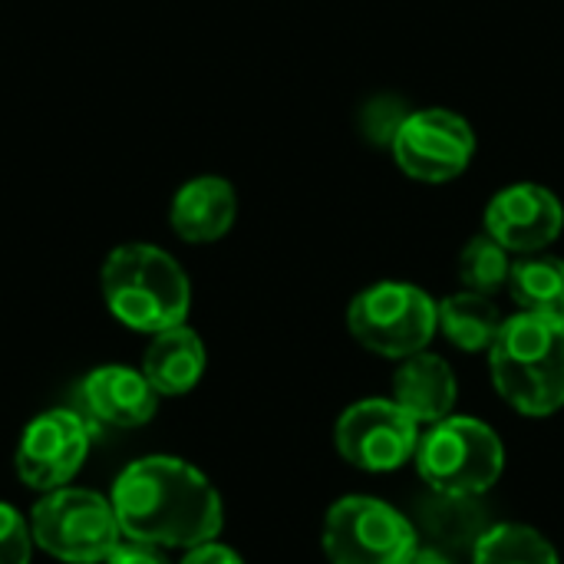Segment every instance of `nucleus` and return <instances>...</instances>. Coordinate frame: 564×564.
Returning a JSON list of instances; mask_svg holds the SVG:
<instances>
[{
	"label": "nucleus",
	"mask_w": 564,
	"mask_h": 564,
	"mask_svg": "<svg viewBox=\"0 0 564 564\" xmlns=\"http://www.w3.org/2000/svg\"><path fill=\"white\" fill-rule=\"evenodd\" d=\"M423 426L390 397H370L347 406L334 426L337 453L347 466L380 476L403 469L420 446Z\"/></svg>",
	"instance_id": "6e6552de"
},
{
	"label": "nucleus",
	"mask_w": 564,
	"mask_h": 564,
	"mask_svg": "<svg viewBox=\"0 0 564 564\" xmlns=\"http://www.w3.org/2000/svg\"><path fill=\"white\" fill-rule=\"evenodd\" d=\"M410 116L406 102L397 99V96H373L364 112H360V126H364V135L377 145H393L403 119Z\"/></svg>",
	"instance_id": "412c9836"
},
{
	"label": "nucleus",
	"mask_w": 564,
	"mask_h": 564,
	"mask_svg": "<svg viewBox=\"0 0 564 564\" xmlns=\"http://www.w3.org/2000/svg\"><path fill=\"white\" fill-rule=\"evenodd\" d=\"M142 373L155 387L159 397H182V393L195 390L205 373L202 337L185 324L155 334L145 350Z\"/></svg>",
	"instance_id": "dca6fc26"
},
{
	"label": "nucleus",
	"mask_w": 564,
	"mask_h": 564,
	"mask_svg": "<svg viewBox=\"0 0 564 564\" xmlns=\"http://www.w3.org/2000/svg\"><path fill=\"white\" fill-rule=\"evenodd\" d=\"M33 529L26 525V519L0 502V564H30V552H33Z\"/></svg>",
	"instance_id": "4be33fe9"
},
{
	"label": "nucleus",
	"mask_w": 564,
	"mask_h": 564,
	"mask_svg": "<svg viewBox=\"0 0 564 564\" xmlns=\"http://www.w3.org/2000/svg\"><path fill=\"white\" fill-rule=\"evenodd\" d=\"M106 564H172L165 558V549L149 545V542H135V539H122L116 545V552L106 558Z\"/></svg>",
	"instance_id": "5701e85b"
},
{
	"label": "nucleus",
	"mask_w": 564,
	"mask_h": 564,
	"mask_svg": "<svg viewBox=\"0 0 564 564\" xmlns=\"http://www.w3.org/2000/svg\"><path fill=\"white\" fill-rule=\"evenodd\" d=\"M321 549L330 564H406L420 549V532L383 499L344 496L324 516Z\"/></svg>",
	"instance_id": "423d86ee"
},
{
	"label": "nucleus",
	"mask_w": 564,
	"mask_h": 564,
	"mask_svg": "<svg viewBox=\"0 0 564 564\" xmlns=\"http://www.w3.org/2000/svg\"><path fill=\"white\" fill-rule=\"evenodd\" d=\"M406 564H456V558H453L449 552L436 549V545H423V542H420V549L413 552V558Z\"/></svg>",
	"instance_id": "393cba45"
},
{
	"label": "nucleus",
	"mask_w": 564,
	"mask_h": 564,
	"mask_svg": "<svg viewBox=\"0 0 564 564\" xmlns=\"http://www.w3.org/2000/svg\"><path fill=\"white\" fill-rule=\"evenodd\" d=\"M482 496H456V492H433L426 489V496L416 502V532L420 542L426 539V545H436L449 555H473L476 542L486 535L489 512L479 502Z\"/></svg>",
	"instance_id": "4468645a"
},
{
	"label": "nucleus",
	"mask_w": 564,
	"mask_h": 564,
	"mask_svg": "<svg viewBox=\"0 0 564 564\" xmlns=\"http://www.w3.org/2000/svg\"><path fill=\"white\" fill-rule=\"evenodd\" d=\"M93 426L73 410L40 413L20 436L17 446V476L36 492L63 489L89 456Z\"/></svg>",
	"instance_id": "9d476101"
},
{
	"label": "nucleus",
	"mask_w": 564,
	"mask_h": 564,
	"mask_svg": "<svg viewBox=\"0 0 564 564\" xmlns=\"http://www.w3.org/2000/svg\"><path fill=\"white\" fill-rule=\"evenodd\" d=\"M109 502L122 539L159 549H198L215 542L225 525L218 489L205 473L175 456H149L126 466Z\"/></svg>",
	"instance_id": "f257e3e1"
},
{
	"label": "nucleus",
	"mask_w": 564,
	"mask_h": 564,
	"mask_svg": "<svg viewBox=\"0 0 564 564\" xmlns=\"http://www.w3.org/2000/svg\"><path fill=\"white\" fill-rule=\"evenodd\" d=\"M238 215V198L228 178L221 175H198L188 178L169 208L172 231L188 245H208L231 231Z\"/></svg>",
	"instance_id": "ddd939ff"
},
{
	"label": "nucleus",
	"mask_w": 564,
	"mask_h": 564,
	"mask_svg": "<svg viewBox=\"0 0 564 564\" xmlns=\"http://www.w3.org/2000/svg\"><path fill=\"white\" fill-rule=\"evenodd\" d=\"M413 463L433 492L486 496L502 479L506 446L489 423L453 413L423 430Z\"/></svg>",
	"instance_id": "20e7f679"
},
{
	"label": "nucleus",
	"mask_w": 564,
	"mask_h": 564,
	"mask_svg": "<svg viewBox=\"0 0 564 564\" xmlns=\"http://www.w3.org/2000/svg\"><path fill=\"white\" fill-rule=\"evenodd\" d=\"M469 558L473 564H562L555 545L522 522H492Z\"/></svg>",
	"instance_id": "6ab92c4d"
},
{
	"label": "nucleus",
	"mask_w": 564,
	"mask_h": 564,
	"mask_svg": "<svg viewBox=\"0 0 564 564\" xmlns=\"http://www.w3.org/2000/svg\"><path fill=\"white\" fill-rule=\"evenodd\" d=\"M79 403L86 416L96 423H106L116 430H135L155 416L159 393L145 380L142 370L99 367L79 383Z\"/></svg>",
	"instance_id": "f8f14e48"
},
{
	"label": "nucleus",
	"mask_w": 564,
	"mask_h": 564,
	"mask_svg": "<svg viewBox=\"0 0 564 564\" xmlns=\"http://www.w3.org/2000/svg\"><path fill=\"white\" fill-rule=\"evenodd\" d=\"M564 228V208L555 192L535 182L502 188L486 208V235L512 254L545 251Z\"/></svg>",
	"instance_id": "9b49d317"
},
{
	"label": "nucleus",
	"mask_w": 564,
	"mask_h": 564,
	"mask_svg": "<svg viewBox=\"0 0 564 564\" xmlns=\"http://www.w3.org/2000/svg\"><path fill=\"white\" fill-rule=\"evenodd\" d=\"M393 400L420 426H433V423L453 416L456 400H459V383H456L453 367L443 357L420 350V354L400 360V367L393 373Z\"/></svg>",
	"instance_id": "2eb2a0df"
},
{
	"label": "nucleus",
	"mask_w": 564,
	"mask_h": 564,
	"mask_svg": "<svg viewBox=\"0 0 564 564\" xmlns=\"http://www.w3.org/2000/svg\"><path fill=\"white\" fill-rule=\"evenodd\" d=\"M390 152L410 178L440 185L466 172L476 152V132L459 112L416 109L403 119Z\"/></svg>",
	"instance_id": "1a4fd4ad"
},
{
	"label": "nucleus",
	"mask_w": 564,
	"mask_h": 564,
	"mask_svg": "<svg viewBox=\"0 0 564 564\" xmlns=\"http://www.w3.org/2000/svg\"><path fill=\"white\" fill-rule=\"evenodd\" d=\"M512 274V251L502 248L492 235H476L469 238V245L459 254V281L466 284V291H479V294H496L506 291Z\"/></svg>",
	"instance_id": "aec40b11"
},
{
	"label": "nucleus",
	"mask_w": 564,
	"mask_h": 564,
	"mask_svg": "<svg viewBox=\"0 0 564 564\" xmlns=\"http://www.w3.org/2000/svg\"><path fill=\"white\" fill-rule=\"evenodd\" d=\"M182 564H245L238 552H231L228 545H218V542H205L198 549H188Z\"/></svg>",
	"instance_id": "b1692460"
},
{
	"label": "nucleus",
	"mask_w": 564,
	"mask_h": 564,
	"mask_svg": "<svg viewBox=\"0 0 564 564\" xmlns=\"http://www.w3.org/2000/svg\"><path fill=\"white\" fill-rule=\"evenodd\" d=\"M499 397L522 416L542 420L564 406V314L519 311L489 347Z\"/></svg>",
	"instance_id": "f03ea898"
},
{
	"label": "nucleus",
	"mask_w": 564,
	"mask_h": 564,
	"mask_svg": "<svg viewBox=\"0 0 564 564\" xmlns=\"http://www.w3.org/2000/svg\"><path fill=\"white\" fill-rule=\"evenodd\" d=\"M33 542L66 564H102L122 542L112 502L89 489H53L30 516Z\"/></svg>",
	"instance_id": "0eeeda50"
},
{
	"label": "nucleus",
	"mask_w": 564,
	"mask_h": 564,
	"mask_svg": "<svg viewBox=\"0 0 564 564\" xmlns=\"http://www.w3.org/2000/svg\"><path fill=\"white\" fill-rule=\"evenodd\" d=\"M502 324H506V317L489 294L459 291V294H449L446 301H440V330L446 334V340L453 347H459L466 354H482V350L489 354Z\"/></svg>",
	"instance_id": "f3484780"
},
{
	"label": "nucleus",
	"mask_w": 564,
	"mask_h": 564,
	"mask_svg": "<svg viewBox=\"0 0 564 564\" xmlns=\"http://www.w3.org/2000/svg\"><path fill=\"white\" fill-rule=\"evenodd\" d=\"M102 297L112 317L139 334H162L185 324L192 284L182 264L155 245H119L102 264Z\"/></svg>",
	"instance_id": "7ed1b4c3"
},
{
	"label": "nucleus",
	"mask_w": 564,
	"mask_h": 564,
	"mask_svg": "<svg viewBox=\"0 0 564 564\" xmlns=\"http://www.w3.org/2000/svg\"><path fill=\"white\" fill-rule=\"evenodd\" d=\"M506 291L519 304V311L535 314H564V261L552 254H519L512 261V274Z\"/></svg>",
	"instance_id": "a211bd4d"
},
{
	"label": "nucleus",
	"mask_w": 564,
	"mask_h": 564,
	"mask_svg": "<svg viewBox=\"0 0 564 564\" xmlns=\"http://www.w3.org/2000/svg\"><path fill=\"white\" fill-rule=\"evenodd\" d=\"M347 330L364 350L406 360L433 344L440 330V304L416 284L380 281L350 301Z\"/></svg>",
	"instance_id": "39448f33"
}]
</instances>
